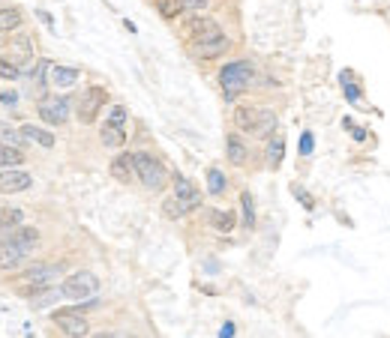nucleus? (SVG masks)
I'll return each mask as SVG.
<instances>
[{
  "label": "nucleus",
  "instance_id": "1",
  "mask_svg": "<svg viewBox=\"0 0 390 338\" xmlns=\"http://www.w3.org/2000/svg\"><path fill=\"white\" fill-rule=\"evenodd\" d=\"M252 78H255V66L249 60H234L228 66H222L219 84H222V96H226V102H234V99L249 87Z\"/></svg>",
  "mask_w": 390,
  "mask_h": 338
},
{
  "label": "nucleus",
  "instance_id": "2",
  "mask_svg": "<svg viewBox=\"0 0 390 338\" xmlns=\"http://www.w3.org/2000/svg\"><path fill=\"white\" fill-rule=\"evenodd\" d=\"M66 273V264H33L30 269L18 276L21 281V294L25 297H33L39 288H51L54 281H60Z\"/></svg>",
  "mask_w": 390,
  "mask_h": 338
},
{
  "label": "nucleus",
  "instance_id": "3",
  "mask_svg": "<svg viewBox=\"0 0 390 338\" xmlns=\"http://www.w3.org/2000/svg\"><path fill=\"white\" fill-rule=\"evenodd\" d=\"M234 126L249 135H273L276 114L267 108H238L234 111Z\"/></svg>",
  "mask_w": 390,
  "mask_h": 338
},
{
  "label": "nucleus",
  "instance_id": "4",
  "mask_svg": "<svg viewBox=\"0 0 390 338\" xmlns=\"http://www.w3.org/2000/svg\"><path fill=\"white\" fill-rule=\"evenodd\" d=\"M132 162H136V177L141 180L144 189L150 191L165 189V168L160 159H153L150 153H132Z\"/></svg>",
  "mask_w": 390,
  "mask_h": 338
},
{
  "label": "nucleus",
  "instance_id": "5",
  "mask_svg": "<svg viewBox=\"0 0 390 338\" xmlns=\"http://www.w3.org/2000/svg\"><path fill=\"white\" fill-rule=\"evenodd\" d=\"M96 290H99V281H96L93 273H87V269L72 273L70 278H63V285H60V294L66 299H75V302H82L87 297H96Z\"/></svg>",
  "mask_w": 390,
  "mask_h": 338
},
{
  "label": "nucleus",
  "instance_id": "6",
  "mask_svg": "<svg viewBox=\"0 0 390 338\" xmlns=\"http://www.w3.org/2000/svg\"><path fill=\"white\" fill-rule=\"evenodd\" d=\"M231 48V39L226 36V33H210V36H202V39H193V54L202 60H216L222 58Z\"/></svg>",
  "mask_w": 390,
  "mask_h": 338
},
{
  "label": "nucleus",
  "instance_id": "7",
  "mask_svg": "<svg viewBox=\"0 0 390 338\" xmlns=\"http://www.w3.org/2000/svg\"><path fill=\"white\" fill-rule=\"evenodd\" d=\"M105 99H108V93H105L103 87H91L82 96V102H78V120H82L84 126H87V123H93L99 111L105 108Z\"/></svg>",
  "mask_w": 390,
  "mask_h": 338
},
{
  "label": "nucleus",
  "instance_id": "8",
  "mask_svg": "<svg viewBox=\"0 0 390 338\" xmlns=\"http://www.w3.org/2000/svg\"><path fill=\"white\" fill-rule=\"evenodd\" d=\"M39 117L51 123V126H63L66 117H70V102L60 96H46L39 99Z\"/></svg>",
  "mask_w": 390,
  "mask_h": 338
},
{
  "label": "nucleus",
  "instance_id": "9",
  "mask_svg": "<svg viewBox=\"0 0 390 338\" xmlns=\"http://www.w3.org/2000/svg\"><path fill=\"white\" fill-rule=\"evenodd\" d=\"M54 323H58V330L63 332V335H72V338H82V335H87L91 332V323H87L84 318H82V311H54Z\"/></svg>",
  "mask_w": 390,
  "mask_h": 338
},
{
  "label": "nucleus",
  "instance_id": "10",
  "mask_svg": "<svg viewBox=\"0 0 390 338\" xmlns=\"http://www.w3.org/2000/svg\"><path fill=\"white\" fill-rule=\"evenodd\" d=\"M25 257H27V252L21 249V245H15L6 234H0V269H4V273H13V269H18Z\"/></svg>",
  "mask_w": 390,
  "mask_h": 338
},
{
  "label": "nucleus",
  "instance_id": "11",
  "mask_svg": "<svg viewBox=\"0 0 390 338\" xmlns=\"http://www.w3.org/2000/svg\"><path fill=\"white\" fill-rule=\"evenodd\" d=\"M33 186V177L27 171H18V168H4L0 174V191L4 195H15V191H25Z\"/></svg>",
  "mask_w": 390,
  "mask_h": 338
},
{
  "label": "nucleus",
  "instance_id": "12",
  "mask_svg": "<svg viewBox=\"0 0 390 338\" xmlns=\"http://www.w3.org/2000/svg\"><path fill=\"white\" fill-rule=\"evenodd\" d=\"M9 60H13L18 69H21V75L25 72H33V42H30V36H18V39H13V51H9Z\"/></svg>",
  "mask_w": 390,
  "mask_h": 338
},
{
  "label": "nucleus",
  "instance_id": "13",
  "mask_svg": "<svg viewBox=\"0 0 390 338\" xmlns=\"http://www.w3.org/2000/svg\"><path fill=\"white\" fill-rule=\"evenodd\" d=\"M0 234H6L9 240H13L15 245H21V249H25L27 255L39 245V231H37V228H25V224H18V228H13V231H0Z\"/></svg>",
  "mask_w": 390,
  "mask_h": 338
},
{
  "label": "nucleus",
  "instance_id": "14",
  "mask_svg": "<svg viewBox=\"0 0 390 338\" xmlns=\"http://www.w3.org/2000/svg\"><path fill=\"white\" fill-rule=\"evenodd\" d=\"M174 198H181L186 210H195V207H202V195H198V191H195V186L189 183L186 177H174Z\"/></svg>",
  "mask_w": 390,
  "mask_h": 338
},
{
  "label": "nucleus",
  "instance_id": "15",
  "mask_svg": "<svg viewBox=\"0 0 390 338\" xmlns=\"http://www.w3.org/2000/svg\"><path fill=\"white\" fill-rule=\"evenodd\" d=\"M111 177L120 180V183H129L136 177V162H132V153H124L111 162Z\"/></svg>",
  "mask_w": 390,
  "mask_h": 338
},
{
  "label": "nucleus",
  "instance_id": "16",
  "mask_svg": "<svg viewBox=\"0 0 390 338\" xmlns=\"http://www.w3.org/2000/svg\"><path fill=\"white\" fill-rule=\"evenodd\" d=\"M226 153H228V159L234 165H247V159H249V150H247V144L240 141V135H228V138H226Z\"/></svg>",
  "mask_w": 390,
  "mask_h": 338
},
{
  "label": "nucleus",
  "instance_id": "17",
  "mask_svg": "<svg viewBox=\"0 0 390 338\" xmlns=\"http://www.w3.org/2000/svg\"><path fill=\"white\" fill-rule=\"evenodd\" d=\"M186 33L193 39H202V36H210V33H219V27H216L214 18H189Z\"/></svg>",
  "mask_w": 390,
  "mask_h": 338
},
{
  "label": "nucleus",
  "instance_id": "18",
  "mask_svg": "<svg viewBox=\"0 0 390 338\" xmlns=\"http://www.w3.org/2000/svg\"><path fill=\"white\" fill-rule=\"evenodd\" d=\"M75 81H78V69H72V66H51V84L58 90L72 87Z\"/></svg>",
  "mask_w": 390,
  "mask_h": 338
},
{
  "label": "nucleus",
  "instance_id": "19",
  "mask_svg": "<svg viewBox=\"0 0 390 338\" xmlns=\"http://www.w3.org/2000/svg\"><path fill=\"white\" fill-rule=\"evenodd\" d=\"M21 135H25L27 141H33V144H39V147H54V135L51 132H46V129H39V126H33V123H27V126H21Z\"/></svg>",
  "mask_w": 390,
  "mask_h": 338
},
{
  "label": "nucleus",
  "instance_id": "20",
  "mask_svg": "<svg viewBox=\"0 0 390 338\" xmlns=\"http://www.w3.org/2000/svg\"><path fill=\"white\" fill-rule=\"evenodd\" d=\"M99 138H103L105 147H124L126 135H124V126H115V123H105L103 132H99Z\"/></svg>",
  "mask_w": 390,
  "mask_h": 338
},
{
  "label": "nucleus",
  "instance_id": "21",
  "mask_svg": "<svg viewBox=\"0 0 390 338\" xmlns=\"http://www.w3.org/2000/svg\"><path fill=\"white\" fill-rule=\"evenodd\" d=\"M282 156H285V141H282V135H271V144H267V165H271V168H280Z\"/></svg>",
  "mask_w": 390,
  "mask_h": 338
},
{
  "label": "nucleus",
  "instance_id": "22",
  "mask_svg": "<svg viewBox=\"0 0 390 338\" xmlns=\"http://www.w3.org/2000/svg\"><path fill=\"white\" fill-rule=\"evenodd\" d=\"M210 224H214L219 234H231V228H234L231 210H210Z\"/></svg>",
  "mask_w": 390,
  "mask_h": 338
},
{
  "label": "nucleus",
  "instance_id": "23",
  "mask_svg": "<svg viewBox=\"0 0 390 338\" xmlns=\"http://www.w3.org/2000/svg\"><path fill=\"white\" fill-rule=\"evenodd\" d=\"M18 27H21V9H15V6L0 9V33H9Z\"/></svg>",
  "mask_w": 390,
  "mask_h": 338
},
{
  "label": "nucleus",
  "instance_id": "24",
  "mask_svg": "<svg viewBox=\"0 0 390 338\" xmlns=\"http://www.w3.org/2000/svg\"><path fill=\"white\" fill-rule=\"evenodd\" d=\"M27 138L21 135V129H13L9 123H0V144H6V147H21Z\"/></svg>",
  "mask_w": 390,
  "mask_h": 338
},
{
  "label": "nucleus",
  "instance_id": "25",
  "mask_svg": "<svg viewBox=\"0 0 390 338\" xmlns=\"http://www.w3.org/2000/svg\"><path fill=\"white\" fill-rule=\"evenodd\" d=\"M25 222V212L18 207H9V210H0V231H13Z\"/></svg>",
  "mask_w": 390,
  "mask_h": 338
},
{
  "label": "nucleus",
  "instance_id": "26",
  "mask_svg": "<svg viewBox=\"0 0 390 338\" xmlns=\"http://www.w3.org/2000/svg\"><path fill=\"white\" fill-rule=\"evenodd\" d=\"M18 162H25L21 147H6V144H0V168H15Z\"/></svg>",
  "mask_w": 390,
  "mask_h": 338
},
{
  "label": "nucleus",
  "instance_id": "27",
  "mask_svg": "<svg viewBox=\"0 0 390 338\" xmlns=\"http://www.w3.org/2000/svg\"><path fill=\"white\" fill-rule=\"evenodd\" d=\"M156 9H160L162 18H177V15L183 13L181 0H156Z\"/></svg>",
  "mask_w": 390,
  "mask_h": 338
},
{
  "label": "nucleus",
  "instance_id": "28",
  "mask_svg": "<svg viewBox=\"0 0 390 338\" xmlns=\"http://www.w3.org/2000/svg\"><path fill=\"white\" fill-rule=\"evenodd\" d=\"M207 189H210V195H222V191H226V177H222V171H216V168L207 171Z\"/></svg>",
  "mask_w": 390,
  "mask_h": 338
},
{
  "label": "nucleus",
  "instance_id": "29",
  "mask_svg": "<svg viewBox=\"0 0 390 338\" xmlns=\"http://www.w3.org/2000/svg\"><path fill=\"white\" fill-rule=\"evenodd\" d=\"M162 210H165V216H169V219H181V216H186V212H189L181 198H169L162 204Z\"/></svg>",
  "mask_w": 390,
  "mask_h": 338
},
{
  "label": "nucleus",
  "instance_id": "30",
  "mask_svg": "<svg viewBox=\"0 0 390 338\" xmlns=\"http://www.w3.org/2000/svg\"><path fill=\"white\" fill-rule=\"evenodd\" d=\"M240 204H243V224L252 228V224H255V210H252V195H249V191H243V195H240Z\"/></svg>",
  "mask_w": 390,
  "mask_h": 338
},
{
  "label": "nucleus",
  "instance_id": "31",
  "mask_svg": "<svg viewBox=\"0 0 390 338\" xmlns=\"http://www.w3.org/2000/svg\"><path fill=\"white\" fill-rule=\"evenodd\" d=\"M46 75H51V63L48 60H39L37 66H33V81H37L39 87H46Z\"/></svg>",
  "mask_w": 390,
  "mask_h": 338
},
{
  "label": "nucleus",
  "instance_id": "32",
  "mask_svg": "<svg viewBox=\"0 0 390 338\" xmlns=\"http://www.w3.org/2000/svg\"><path fill=\"white\" fill-rule=\"evenodd\" d=\"M0 78H6V81H15V78H21V69H18L13 60H0Z\"/></svg>",
  "mask_w": 390,
  "mask_h": 338
},
{
  "label": "nucleus",
  "instance_id": "33",
  "mask_svg": "<svg viewBox=\"0 0 390 338\" xmlns=\"http://www.w3.org/2000/svg\"><path fill=\"white\" fill-rule=\"evenodd\" d=\"M210 0H181V6H183V13H204Z\"/></svg>",
  "mask_w": 390,
  "mask_h": 338
},
{
  "label": "nucleus",
  "instance_id": "34",
  "mask_svg": "<svg viewBox=\"0 0 390 338\" xmlns=\"http://www.w3.org/2000/svg\"><path fill=\"white\" fill-rule=\"evenodd\" d=\"M124 120H126V108L124 105H115L108 111V123H115V126H124Z\"/></svg>",
  "mask_w": 390,
  "mask_h": 338
},
{
  "label": "nucleus",
  "instance_id": "35",
  "mask_svg": "<svg viewBox=\"0 0 390 338\" xmlns=\"http://www.w3.org/2000/svg\"><path fill=\"white\" fill-rule=\"evenodd\" d=\"M0 99H4V105H15V102H18V96L9 93V90H6V93H0Z\"/></svg>",
  "mask_w": 390,
  "mask_h": 338
},
{
  "label": "nucleus",
  "instance_id": "36",
  "mask_svg": "<svg viewBox=\"0 0 390 338\" xmlns=\"http://www.w3.org/2000/svg\"><path fill=\"white\" fill-rule=\"evenodd\" d=\"M309 138H312V135H304V141H300V153H309L312 150V141Z\"/></svg>",
  "mask_w": 390,
  "mask_h": 338
},
{
  "label": "nucleus",
  "instance_id": "37",
  "mask_svg": "<svg viewBox=\"0 0 390 338\" xmlns=\"http://www.w3.org/2000/svg\"><path fill=\"white\" fill-rule=\"evenodd\" d=\"M219 335H222V338H226V335H234V323H226V326H222Z\"/></svg>",
  "mask_w": 390,
  "mask_h": 338
}]
</instances>
